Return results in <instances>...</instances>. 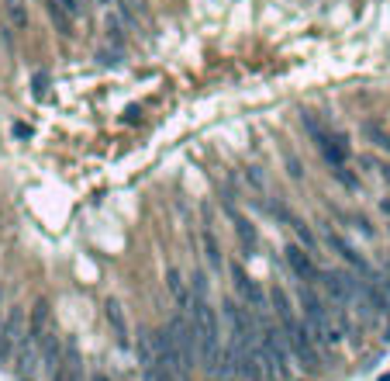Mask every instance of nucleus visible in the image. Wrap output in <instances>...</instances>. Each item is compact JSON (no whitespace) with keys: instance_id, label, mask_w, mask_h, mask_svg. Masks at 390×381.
I'll use <instances>...</instances> for the list:
<instances>
[{"instance_id":"423d86ee","label":"nucleus","mask_w":390,"mask_h":381,"mask_svg":"<svg viewBox=\"0 0 390 381\" xmlns=\"http://www.w3.org/2000/svg\"><path fill=\"white\" fill-rule=\"evenodd\" d=\"M332 177H335V184L346 191V194H356L359 191V173L349 167H339V170H332Z\"/></svg>"},{"instance_id":"9b49d317","label":"nucleus","mask_w":390,"mask_h":381,"mask_svg":"<svg viewBox=\"0 0 390 381\" xmlns=\"http://www.w3.org/2000/svg\"><path fill=\"white\" fill-rule=\"evenodd\" d=\"M384 184H387V191H390V167L384 170Z\"/></svg>"},{"instance_id":"20e7f679","label":"nucleus","mask_w":390,"mask_h":381,"mask_svg":"<svg viewBox=\"0 0 390 381\" xmlns=\"http://www.w3.org/2000/svg\"><path fill=\"white\" fill-rule=\"evenodd\" d=\"M4 14H7V21H11L14 32H25V28H28V7H25L21 0H7V4H4Z\"/></svg>"},{"instance_id":"9d476101","label":"nucleus","mask_w":390,"mask_h":381,"mask_svg":"<svg viewBox=\"0 0 390 381\" xmlns=\"http://www.w3.org/2000/svg\"><path fill=\"white\" fill-rule=\"evenodd\" d=\"M380 212H384V215H387V218H390V198H387V201H384V205H380Z\"/></svg>"},{"instance_id":"1a4fd4ad","label":"nucleus","mask_w":390,"mask_h":381,"mask_svg":"<svg viewBox=\"0 0 390 381\" xmlns=\"http://www.w3.org/2000/svg\"><path fill=\"white\" fill-rule=\"evenodd\" d=\"M90 381H111V378H108L104 371H93V375H90Z\"/></svg>"},{"instance_id":"f8f14e48","label":"nucleus","mask_w":390,"mask_h":381,"mask_svg":"<svg viewBox=\"0 0 390 381\" xmlns=\"http://www.w3.org/2000/svg\"><path fill=\"white\" fill-rule=\"evenodd\" d=\"M377 381H390V371H384V375H380V378H377Z\"/></svg>"},{"instance_id":"0eeeda50","label":"nucleus","mask_w":390,"mask_h":381,"mask_svg":"<svg viewBox=\"0 0 390 381\" xmlns=\"http://www.w3.org/2000/svg\"><path fill=\"white\" fill-rule=\"evenodd\" d=\"M245 187L252 191V194H266L270 191V177L263 173V170H245Z\"/></svg>"},{"instance_id":"7ed1b4c3","label":"nucleus","mask_w":390,"mask_h":381,"mask_svg":"<svg viewBox=\"0 0 390 381\" xmlns=\"http://www.w3.org/2000/svg\"><path fill=\"white\" fill-rule=\"evenodd\" d=\"M108 326H111V337L117 343H128V316L121 305H108Z\"/></svg>"},{"instance_id":"f257e3e1","label":"nucleus","mask_w":390,"mask_h":381,"mask_svg":"<svg viewBox=\"0 0 390 381\" xmlns=\"http://www.w3.org/2000/svg\"><path fill=\"white\" fill-rule=\"evenodd\" d=\"M283 267L294 281H304V285H314L318 274H321V263H318V254L304 250L297 239L290 246H283Z\"/></svg>"},{"instance_id":"f03ea898","label":"nucleus","mask_w":390,"mask_h":381,"mask_svg":"<svg viewBox=\"0 0 390 381\" xmlns=\"http://www.w3.org/2000/svg\"><path fill=\"white\" fill-rule=\"evenodd\" d=\"M359 135H363V139H370V142H377V146H380V142H390V139H387V122H384L380 115L363 118V122H359Z\"/></svg>"},{"instance_id":"6e6552de","label":"nucleus","mask_w":390,"mask_h":381,"mask_svg":"<svg viewBox=\"0 0 390 381\" xmlns=\"http://www.w3.org/2000/svg\"><path fill=\"white\" fill-rule=\"evenodd\" d=\"M280 160H283V167L290 170V173H297V170H301V160H297V153H294V149H283V153H280Z\"/></svg>"},{"instance_id":"39448f33","label":"nucleus","mask_w":390,"mask_h":381,"mask_svg":"<svg viewBox=\"0 0 390 381\" xmlns=\"http://www.w3.org/2000/svg\"><path fill=\"white\" fill-rule=\"evenodd\" d=\"M142 381H180V378H176L173 368H166L159 361H149V364H142Z\"/></svg>"}]
</instances>
